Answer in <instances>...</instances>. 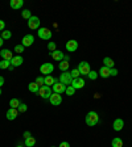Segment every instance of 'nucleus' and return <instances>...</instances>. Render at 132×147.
Here are the masks:
<instances>
[{"label": "nucleus", "instance_id": "393cba45", "mask_svg": "<svg viewBox=\"0 0 132 147\" xmlns=\"http://www.w3.org/2000/svg\"><path fill=\"white\" fill-rule=\"evenodd\" d=\"M111 146L112 147H123V139H122V138H114L112 142H111Z\"/></svg>", "mask_w": 132, "mask_h": 147}, {"label": "nucleus", "instance_id": "c85d7f7f", "mask_svg": "<svg viewBox=\"0 0 132 147\" xmlns=\"http://www.w3.org/2000/svg\"><path fill=\"white\" fill-rule=\"evenodd\" d=\"M36 83L38 84V87H44L45 86V76H37Z\"/></svg>", "mask_w": 132, "mask_h": 147}, {"label": "nucleus", "instance_id": "49530a36", "mask_svg": "<svg viewBox=\"0 0 132 147\" xmlns=\"http://www.w3.org/2000/svg\"><path fill=\"white\" fill-rule=\"evenodd\" d=\"M17 147H23V146H17Z\"/></svg>", "mask_w": 132, "mask_h": 147}, {"label": "nucleus", "instance_id": "c03bdc74", "mask_svg": "<svg viewBox=\"0 0 132 147\" xmlns=\"http://www.w3.org/2000/svg\"><path fill=\"white\" fill-rule=\"evenodd\" d=\"M13 68H15V67H13L12 64H11V66H9V67H8V70H9V71H13Z\"/></svg>", "mask_w": 132, "mask_h": 147}, {"label": "nucleus", "instance_id": "bb28decb", "mask_svg": "<svg viewBox=\"0 0 132 147\" xmlns=\"http://www.w3.org/2000/svg\"><path fill=\"white\" fill-rule=\"evenodd\" d=\"M9 66H11V62L9 61H5V59H1V61H0V70H5Z\"/></svg>", "mask_w": 132, "mask_h": 147}, {"label": "nucleus", "instance_id": "c756f323", "mask_svg": "<svg viewBox=\"0 0 132 147\" xmlns=\"http://www.w3.org/2000/svg\"><path fill=\"white\" fill-rule=\"evenodd\" d=\"M21 16L24 18H27V20H29V18L32 17V13H31V11H29V9H24V11L21 12Z\"/></svg>", "mask_w": 132, "mask_h": 147}, {"label": "nucleus", "instance_id": "9d476101", "mask_svg": "<svg viewBox=\"0 0 132 147\" xmlns=\"http://www.w3.org/2000/svg\"><path fill=\"white\" fill-rule=\"evenodd\" d=\"M49 101L52 105H55V107H57V105H60L62 102V96L60 95V93H54V92H53L52 96L49 97Z\"/></svg>", "mask_w": 132, "mask_h": 147}, {"label": "nucleus", "instance_id": "473e14b6", "mask_svg": "<svg viewBox=\"0 0 132 147\" xmlns=\"http://www.w3.org/2000/svg\"><path fill=\"white\" fill-rule=\"evenodd\" d=\"M65 92H66V95H68V96H73L74 92H75V89H74L71 86H68V87H66V91H65Z\"/></svg>", "mask_w": 132, "mask_h": 147}, {"label": "nucleus", "instance_id": "0eeeda50", "mask_svg": "<svg viewBox=\"0 0 132 147\" xmlns=\"http://www.w3.org/2000/svg\"><path fill=\"white\" fill-rule=\"evenodd\" d=\"M53 70H54V66H53L52 63H44L42 66L40 67V72L44 74L45 76H48V75H52Z\"/></svg>", "mask_w": 132, "mask_h": 147}, {"label": "nucleus", "instance_id": "1a4fd4ad", "mask_svg": "<svg viewBox=\"0 0 132 147\" xmlns=\"http://www.w3.org/2000/svg\"><path fill=\"white\" fill-rule=\"evenodd\" d=\"M85 79H82V78H77V79H73V82H71V87H73L75 91L77 89H81L85 87Z\"/></svg>", "mask_w": 132, "mask_h": 147}, {"label": "nucleus", "instance_id": "f704fd0d", "mask_svg": "<svg viewBox=\"0 0 132 147\" xmlns=\"http://www.w3.org/2000/svg\"><path fill=\"white\" fill-rule=\"evenodd\" d=\"M70 74H71V76H73V79H77V78H79V71H78V68H74V70H71L70 71Z\"/></svg>", "mask_w": 132, "mask_h": 147}, {"label": "nucleus", "instance_id": "a18cd8bd", "mask_svg": "<svg viewBox=\"0 0 132 147\" xmlns=\"http://www.w3.org/2000/svg\"><path fill=\"white\" fill-rule=\"evenodd\" d=\"M0 95H1V88H0Z\"/></svg>", "mask_w": 132, "mask_h": 147}, {"label": "nucleus", "instance_id": "f257e3e1", "mask_svg": "<svg viewBox=\"0 0 132 147\" xmlns=\"http://www.w3.org/2000/svg\"><path fill=\"white\" fill-rule=\"evenodd\" d=\"M85 121H86L87 126H95L96 123L99 122V116L96 112H94V110H91V112H89L86 116V118H85Z\"/></svg>", "mask_w": 132, "mask_h": 147}, {"label": "nucleus", "instance_id": "37998d69", "mask_svg": "<svg viewBox=\"0 0 132 147\" xmlns=\"http://www.w3.org/2000/svg\"><path fill=\"white\" fill-rule=\"evenodd\" d=\"M3 38H1V37H0V47H1V46H3Z\"/></svg>", "mask_w": 132, "mask_h": 147}, {"label": "nucleus", "instance_id": "f8f14e48", "mask_svg": "<svg viewBox=\"0 0 132 147\" xmlns=\"http://www.w3.org/2000/svg\"><path fill=\"white\" fill-rule=\"evenodd\" d=\"M52 89L54 93H60V95H61V93H64V92L66 91V86L62 84V83H60V82H57L54 86L52 87Z\"/></svg>", "mask_w": 132, "mask_h": 147}, {"label": "nucleus", "instance_id": "cd10ccee", "mask_svg": "<svg viewBox=\"0 0 132 147\" xmlns=\"http://www.w3.org/2000/svg\"><path fill=\"white\" fill-rule=\"evenodd\" d=\"M1 38H3V40H9V38H11V37H12V33H11V32L9 30H3L1 32Z\"/></svg>", "mask_w": 132, "mask_h": 147}, {"label": "nucleus", "instance_id": "7ed1b4c3", "mask_svg": "<svg viewBox=\"0 0 132 147\" xmlns=\"http://www.w3.org/2000/svg\"><path fill=\"white\" fill-rule=\"evenodd\" d=\"M52 93H53L52 87L44 86V87H40V89H38V95H40L42 98H45V100H49V97L52 96Z\"/></svg>", "mask_w": 132, "mask_h": 147}, {"label": "nucleus", "instance_id": "72a5a7b5", "mask_svg": "<svg viewBox=\"0 0 132 147\" xmlns=\"http://www.w3.org/2000/svg\"><path fill=\"white\" fill-rule=\"evenodd\" d=\"M24 49L25 47L23 45H16L15 46V53H18V55H20L21 53H24Z\"/></svg>", "mask_w": 132, "mask_h": 147}, {"label": "nucleus", "instance_id": "412c9836", "mask_svg": "<svg viewBox=\"0 0 132 147\" xmlns=\"http://www.w3.org/2000/svg\"><path fill=\"white\" fill-rule=\"evenodd\" d=\"M28 89H29V92H32V93H38V89H40V87H38V84H37L36 82H32V83H29Z\"/></svg>", "mask_w": 132, "mask_h": 147}, {"label": "nucleus", "instance_id": "c9c22d12", "mask_svg": "<svg viewBox=\"0 0 132 147\" xmlns=\"http://www.w3.org/2000/svg\"><path fill=\"white\" fill-rule=\"evenodd\" d=\"M48 49H49L50 51H54V50H57V49H55V43L54 42H49V43H48Z\"/></svg>", "mask_w": 132, "mask_h": 147}, {"label": "nucleus", "instance_id": "a19ab883", "mask_svg": "<svg viewBox=\"0 0 132 147\" xmlns=\"http://www.w3.org/2000/svg\"><path fill=\"white\" fill-rule=\"evenodd\" d=\"M24 137L25 138H29V137H31V133H29V131H24Z\"/></svg>", "mask_w": 132, "mask_h": 147}, {"label": "nucleus", "instance_id": "9b49d317", "mask_svg": "<svg viewBox=\"0 0 132 147\" xmlns=\"http://www.w3.org/2000/svg\"><path fill=\"white\" fill-rule=\"evenodd\" d=\"M0 57H1V59H5V61H9V62H11L15 55H13V53L9 49H3L1 51H0Z\"/></svg>", "mask_w": 132, "mask_h": 147}, {"label": "nucleus", "instance_id": "dca6fc26", "mask_svg": "<svg viewBox=\"0 0 132 147\" xmlns=\"http://www.w3.org/2000/svg\"><path fill=\"white\" fill-rule=\"evenodd\" d=\"M50 55H52V58L54 59V61H58V62L64 61V58H65V54L61 50H54V51L50 53Z\"/></svg>", "mask_w": 132, "mask_h": 147}, {"label": "nucleus", "instance_id": "b1692460", "mask_svg": "<svg viewBox=\"0 0 132 147\" xmlns=\"http://www.w3.org/2000/svg\"><path fill=\"white\" fill-rule=\"evenodd\" d=\"M24 144H25V147H33L34 144H36V139H34V137H29V138H25V141H24Z\"/></svg>", "mask_w": 132, "mask_h": 147}, {"label": "nucleus", "instance_id": "5701e85b", "mask_svg": "<svg viewBox=\"0 0 132 147\" xmlns=\"http://www.w3.org/2000/svg\"><path fill=\"white\" fill-rule=\"evenodd\" d=\"M69 66H70V63H69V62L61 61V62H60V64H58V68L62 71V72H66V71L69 70Z\"/></svg>", "mask_w": 132, "mask_h": 147}, {"label": "nucleus", "instance_id": "e433bc0d", "mask_svg": "<svg viewBox=\"0 0 132 147\" xmlns=\"http://www.w3.org/2000/svg\"><path fill=\"white\" fill-rule=\"evenodd\" d=\"M118 74H119V72H118V70H116V68H111V70H110V76H116V75H118Z\"/></svg>", "mask_w": 132, "mask_h": 147}, {"label": "nucleus", "instance_id": "2f4dec72", "mask_svg": "<svg viewBox=\"0 0 132 147\" xmlns=\"http://www.w3.org/2000/svg\"><path fill=\"white\" fill-rule=\"evenodd\" d=\"M87 78H89L90 80H95L96 78H98V72H95V71H90L89 72V75H87Z\"/></svg>", "mask_w": 132, "mask_h": 147}, {"label": "nucleus", "instance_id": "6e6552de", "mask_svg": "<svg viewBox=\"0 0 132 147\" xmlns=\"http://www.w3.org/2000/svg\"><path fill=\"white\" fill-rule=\"evenodd\" d=\"M34 42V38L32 34H25L24 37H23V41H21V45L24 46V47H29V46H32Z\"/></svg>", "mask_w": 132, "mask_h": 147}, {"label": "nucleus", "instance_id": "a878e982", "mask_svg": "<svg viewBox=\"0 0 132 147\" xmlns=\"http://www.w3.org/2000/svg\"><path fill=\"white\" fill-rule=\"evenodd\" d=\"M20 104H21V102H20V100H18V98H12V100L9 101V107L13 108V109H17Z\"/></svg>", "mask_w": 132, "mask_h": 147}, {"label": "nucleus", "instance_id": "423d86ee", "mask_svg": "<svg viewBox=\"0 0 132 147\" xmlns=\"http://www.w3.org/2000/svg\"><path fill=\"white\" fill-rule=\"evenodd\" d=\"M37 34H38V37H40L41 40H45V41L52 38V32H50V29H48V28H40L38 32H37Z\"/></svg>", "mask_w": 132, "mask_h": 147}, {"label": "nucleus", "instance_id": "58836bf2", "mask_svg": "<svg viewBox=\"0 0 132 147\" xmlns=\"http://www.w3.org/2000/svg\"><path fill=\"white\" fill-rule=\"evenodd\" d=\"M58 147H70V144H69V142H61Z\"/></svg>", "mask_w": 132, "mask_h": 147}, {"label": "nucleus", "instance_id": "f3484780", "mask_svg": "<svg viewBox=\"0 0 132 147\" xmlns=\"http://www.w3.org/2000/svg\"><path fill=\"white\" fill-rule=\"evenodd\" d=\"M24 63V58H23L21 55H15L11 61V64H12L13 67H18V66H21Z\"/></svg>", "mask_w": 132, "mask_h": 147}, {"label": "nucleus", "instance_id": "4c0bfd02", "mask_svg": "<svg viewBox=\"0 0 132 147\" xmlns=\"http://www.w3.org/2000/svg\"><path fill=\"white\" fill-rule=\"evenodd\" d=\"M5 30V22L3 21V20H0V32Z\"/></svg>", "mask_w": 132, "mask_h": 147}, {"label": "nucleus", "instance_id": "39448f33", "mask_svg": "<svg viewBox=\"0 0 132 147\" xmlns=\"http://www.w3.org/2000/svg\"><path fill=\"white\" fill-rule=\"evenodd\" d=\"M78 71H79L81 75H85V76H87L89 75V72L91 71V67H90V63H87V62H81L79 64H78Z\"/></svg>", "mask_w": 132, "mask_h": 147}, {"label": "nucleus", "instance_id": "de8ad7c7", "mask_svg": "<svg viewBox=\"0 0 132 147\" xmlns=\"http://www.w3.org/2000/svg\"><path fill=\"white\" fill-rule=\"evenodd\" d=\"M52 147H54V146H52Z\"/></svg>", "mask_w": 132, "mask_h": 147}, {"label": "nucleus", "instance_id": "a211bd4d", "mask_svg": "<svg viewBox=\"0 0 132 147\" xmlns=\"http://www.w3.org/2000/svg\"><path fill=\"white\" fill-rule=\"evenodd\" d=\"M9 5L12 9H21V7L24 5V1L23 0H11Z\"/></svg>", "mask_w": 132, "mask_h": 147}, {"label": "nucleus", "instance_id": "6ab92c4d", "mask_svg": "<svg viewBox=\"0 0 132 147\" xmlns=\"http://www.w3.org/2000/svg\"><path fill=\"white\" fill-rule=\"evenodd\" d=\"M98 75L101 78H108L110 76V68L108 67H105V66H102L101 68H99V72H98Z\"/></svg>", "mask_w": 132, "mask_h": 147}, {"label": "nucleus", "instance_id": "4468645a", "mask_svg": "<svg viewBox=\"0 0 132 147\" xmlns=\"http://www.w3.org/2000/svg\"><path fill=\"white\" fill-rule=\"evenodd\" d=\"M17 114H18V110L17 109H13V108H9L8 110H7V119H9V121H13V119L17 118Z\"/></svg>", "mask_w": 132, "mask_h": 147}, {"label": "nucleus", "instance_id": "4be33fe9", "mask_svg": "<svg viewBox=\"0 0 132 147\" xmlns=\"http://www.w3.org/2000/svg\"><path fill=\"white\" fill-rule=\"evenodd\" d=\"M103 66L105 67H108L111 70V68H114V66H115V62L112 61L111 58H108V57H106L105 59H103Z\"/></svg>", "mask_w": 132, "mask_h": 147}, {"label": "nucleus", "instance_id": "79ce46f5", "mask_svg": "<svg viewBox=\"0 0 132 147\" xmlns=\"http://www.w3.org/2000/svg\"><path fill=\"white\" fill-rule=\"evenodd\" d=\"M64 61L69 62V61H70V57H69V55H65V58H64Z\"/></svg>", "mask_w": 132, "mask_h": 147}, {"label": "nucleus", "instance_id": "aec40b11", "mask_svg": "<svg viewBox=\"0 0 132 147\" xmlns=\"http://www.w3.org/2000/svg\"><path fill=\"white\" fill-rule=\"evenodd\" d=\"M57 82H58V80L55 79V78H53L52 75H48V76H45V86H48V87H53Z\"/></svg>", "mask_w": 132, "mask_h": 147}, {"label": "nucleus", "instance_id": "7c9ffc66", "mask_svg": "<svg viewBox=\"0 0 132 147\" xmlns=\"http://www.w3.org/2000/svg\"><path fill=\"white\" fill-rule=\"evenodd\" d=\"M17 110L20 112V113H24V112H27V110H28V105H27V104H24V102H21V104L18 105Z\"/></svg>", "mask_w": 132, "mask_h": 147}, {"label": "nucleus", "instance_id": "f03ea898", "mask_svg": "<svg viewBox=\"0 0 132 147\" xmlns=\"http://www.w3.org/2000/svg\"><path fill=\"white\" fill-rule=\"evenodd\" d=\"M58 82L62 83V84H65V86L68 87V86H71V82H73V76H71V74L70 72H62L61 75H60L58 78Z\"/></svg>", "mask_w": 132, "mask_h": 147}, {"label": "nucleus", "instance_id": "20e7f679", "mask_svg": "<svg viewBox=\"0 0 132 147\" xmlns=\"http://www.w3.org/2000/svg\"><path fill=\"white\" fill-rule=\"evenodd\" d=\"M40 24H41V21L37 16H32V17L28 20V26L31 28L32 30H36V29L38 30V29H40Z\"/></svg>", "mask_w": 132, "mask_h": 147}, {"label": "nucleus", "instance_id": "2eb2a0df", "mask_svg": "<svg viewBox=\"0 0 132 147\" xmlns=\"http://www.w3.org/2000/svg\"><path fill=\"white\" fill-rule=\"evenodd\" d=\"M124 127V121L122 118H116L112 123V129H114L115 131H120V130H123Z\"/></svg>", "mask_w": 132, "mask_h": 147}, {"label": "nucleus", "instance_id": "ea45409f", "mask_svg": "<svg viewBox=\"0 0 132 147\" xmlns=\"http://www.w3.org/2000/svg\"><path fill=\"white\" fill-rule=\"evenodd\" d=\"M4 82H5V80H4V78H3V76H0V88H1V87H3Z\"/></svg>", "mask_w": 132, "mask_h": 147}, {"label": "nucleus", "instance_id": "ddd939ff", "mask_svg": "<svg viewBox=\"0 0 132 147\" xmlns=\"http://www.w3.org/2000/svg\"><path fill=\"white\" fill-rule=\"evenodd\" d=\"M78 49V42L75 40H70L66 42V50L69 53H73V51H77Z\"/></svg>", "mask_w": 132, "mask_h": 147}]
</instances>
